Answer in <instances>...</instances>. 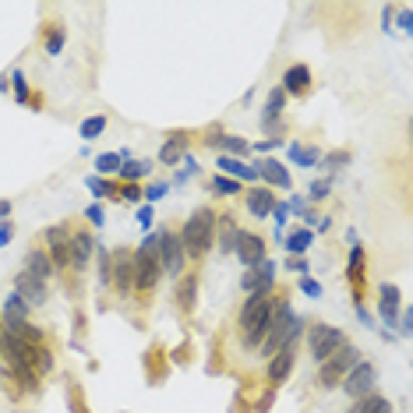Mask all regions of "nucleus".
<instances>
[{
    "label": "nucleus",
    "instance_id": "f257e3e1",
    "mask_svg": "<svg viewBox=\"0 0 413 413\" xmlns=\"http://www.w3.org/2000/svg\"><path fill=\"white\" fill-rule=\"evenodd\" d=\"M212 237H216V212L212 209H195L191 219L184 223V233H181V247L188 258H205L209 247H212Z\"/></svg>",
    "mask_w": 413,
    "mask_h": 413
},
{
    "label": "nucleus",
    "instance_id": "f03ea898",
    "mask_svg": "<svg viewBox=\"0 0 413 413\" xmlns=\"http://www.w3.org/2000/svg\"><path fill=\"white\" fill-rule=\"evenodd\" d=\"M269 314H272V300L269 297H247L244 311H240V340L247 350L262 346L265 328H269Z\"/></svg>",
    "mask_w": 413,
    "mask_h": 413
},
{
    "label": "nucleus",
    "instance_id": "7ed1b4c3",
    "mask_svg": "<svg viewBox=\"0 0 413 413\" xmlns=\"http://www.w3.org/2000/svg\"><path fill=\"white\" fill-rule=\"evenodd\" d=\"M357 364H360V350L346 343V346H340L332 357H328V360L321 364V374H318V378H321V385H325V388H332V385H336V382H343V378H346Z\"/></svg>",
    "mask_w": 413,
    "mask_h": 413
},
{
    "label": "nucleus",
    "instance_id": "20e7f679",
    "mask_svg": "<svg viewBox=\"0 0 413 413\" xmlns=\"http://www.w3.org/2000/svg\"><path fill=\"white\" fill-rule=\"evenodd\" d=\"M307 346H311V357L314 360H328L340 346H346V336H343V328H336V325H311V336H307Z\"/></svg>",
    "mask_w": 413,
    "mask_h": 413
},
{
    "label": "nucleus",
    "instance_id": "39448f33",
    "mask_svg": "<svg viewBox=\"0 0 413 413\" xmlns=\"http://www.w3.org/2000/svg\"><path fill=\"white\" fill-rule=\"evenodd\" d=\"M113 255V276H110V286L120 293V297H127V293H134V251H110Z\"/></svg>",
    "mask_w": 413,
    "mask_h": 413
},
{
    "label": "nucleus",
    "instance_id": "423d86ee",
    "mask_svg": "<svg viewBox=\"0 0 413 413\" xmlns=\"http://www.w3.org/2000/svg\"><path fill=\"white\" fill-rule=\"evenodd\" d=\"M374 378H378V371H374V364H368V360H360L346 378H343V392L350 396V399H364V396H371V388H374Z\"/></svg>",
    "mask_w": 413,
    "mask_h": 413
},
{
    "label": "nucleus",
    "instance_id": "0eeeda50",
    "mask_svg": "<svg viewBox=\"0 0 413 413\" xmlns=\"http://www.w3.org/2000/svg\"><path fill=\"white\" fill-rule=\"evenodd\" d=\"M67 247H71V269H89V262H92V255H96V240H92V233L89 230H74L71 237H67Z\"/></svg>",
    "mask_w": 413,
    "mask_h": 413
},
{
    "label": "nucleus",
    "instance_id": "6e6552de",
    "mask_svg": "<svg viewBox=\"0 0 413 413\" xmlns=\"http://www.w3.org/2000/svg\"><path fill=\"white\" fill-rule=\"evenodd\" d=\"M184 247H181V237L177 233H167V240H162V255H159V272H167V276H181L184 272Z\"/></svg>",
    "mask_w": 413,
    "mask_h": 413
},
{
    "label": "nucleus",
    "instance_id": "1a4fd4ad",
    "mask_svg": "<svg viewBox=\"0 0 413 413\" xmlns=\"http://www.w3.org/2000/svg\"><path fill=\"white\" fill-rule=\"evenodd\" d=\"M233 251H237V258L244 262V269H258V265L265 262V240H262L258 233H240Z\"/></svg>",
    "mask_w": 413,
    "mask_h": 413
},
{
    "label": "nucleus",
    "instance_id": "9d476101",
    "mask_svg": "<svg viewBox=\"0 0 413 413\" xmlns=\"http://www.w3.org/2000/svg\"><path fill=\"white\" fill-rule=\"evenodd\" d=\"M67 230L64 226H53V230H46V258H50V265L53 269H67L71 265V247H67Z\"/></svg>",
    "mask_w": 413,
    "mask_h": 413
},
{
    "label": "nucleus",
    "instance_id": "9b49d317",
    "mask_svg": "<svg viewBox=\"0 0 413 413\" xmlns=\"http://www.w3.org/2000/svg\"><path fill=\"white\" fill-rule=\"evenodd\" d=\"M159 262H152L148 255L134 251V293H148L155 283H159Z\"/></svg>",
    "mask_w": 413,
    "mask_h": 413
},
{
    "label": "nucleus",
    "instance_id": "f8f14e48",
    "mask_svg": "<svg viewBox=\"0 0 413 413\" xmlns=\"http://www.w3.org/2000/svg\"><path fill=\"white\" fill-rule=\"evenodd\" d=\"M15 293H18L25 304H43V300H46V283L36 279V276H29V272L22 269L18 279H15Z\"/></svg>",
    "mask_w": 413,
    "mask_h": 413
},
{
    "label": "nucleus",
    "instance_id": "ddd939ff",
    "mask_svg": "<svg viewBox=\"0 0 413 413\" xmlns=\"http://www.w3.org/2000/svg\"><path fill=\"white\" fill-rule=\"evenodd\" d=\"M311 89V71L304 64H293L286 74H283V92L286 96H304Z\"/></svg>",
    "mask_w": 413,
    "mask_h": 413
},
{
    "label": "nucleus",
    "instance_id": "4468645a",
    "mask_svg": "<svg viewBox=\"0 0 413 413\" xmlns=\"http://www.w3.org/2000/svg\"><path fill=\"white\" fill-rule=\"evenodd\" d=\"M25 272L36 276V279H43V283L53 279V265H50V258H46L43 247H32V251L25 255Z\"/></svg>",
    "mask_w": 413,
    "mask_h": 413
},
{
    "label": "nucleus",
    "instance_id": "2eb2a0df",
    "mask_svg": "<svg viewBox=\"0 0 413 413\" xmlns=\"http://www.w3.org/2000/svg\"><path fill=\"white\" fill-rule=\"evenodd\" d=\"M25 321H29V304L18 293H11L8 304H4V328H11V332H15V328H22Z\"/></svg>",
    "mask_w": 413,
    "mask_h": 413
},
{
    "label": "nucleus",
    "instance_id": "dca6fc26",
    "mask_svg": "<svg viewBox=\"0 0 413 413\" xmlns=\"http://www.w3.org/2000/svg\"><path fill=\"white\" fill-rule=\"evenodd\" d=\"M272 205H276V195H272L269 188H255V191H247V209H251V216L265 219V216L272 212Z\"/></svg>",
    "mask_w": 413,
    "mask_h": 413
},
{
    "label": "nucleus",
    "instance_id": "f3484780",
    "mask_svg": "<svg viewBox=\"0 0 413 413\" xmlns=\"http://www.w3.org/2000/svg\"><path fill=\"white\" fill-rule=\"evenodd\" d=\"M195 300H198V276L191 272V276H184L181 286H177V307L191 314V311H195Z\"/></svg>",
    "mask_w": 413,
    "mask_h": 413
},
{
    "label": "nucleus",
    "instance_id": "a211bd4d",
    "mask_svg": "<svg viewBox=\"0 0 413 413\" xmlns=\"http://www.w3.org/2000/svg\"><path fill=\"white\" fill-rule=\"evenodd\" d=\"M258 177H265V181L276 184V188H290V174L283 170V162H276V159L258 162Z\"/></svg>",
    "mask_w": 413,
    "mask_h": 413
},
{
    "label": "nucleus",
    "instance_id": "6ab92c4d",
    "mask_svg": "<svg viewBox=\"0 0 413 413\" xmlns=\"http://www.w3.org/2000/svg\"><path fill=\"white\" fill-rule=\"evenodd\" d=\"M396 311H399V286L385 283V286H382V318H385L388 328L396 325Z\"/></svg>",
    "mask_w": 413,
    "mask_h": 413
},
{
    "label": "nucleus",
    "instance_id": "aec40b11",
    "mask_svg": "<svg viewBox=\"0 0 413 413\" xmlns=\"http://www.w3.org/2000/svg\"><path fill=\"white\" fill-rule=\"evenodd\" d=\"M184 148H188V134H174L167 145L159 148V159H162V167H174L177 159H184Z\"/></svg>",
    "mask_w": 413,
    "mask_h": 413
},
{
    "label": "nucleus",
    "instance_id": "412c9836",
    "mask_svg": "<svg viewBox=\"0 0 413 413\" xmlns=\"http://www.w3.org/2000/svg\"><path fill=\"white\" fill-rule=\"evenodd\" d=\"M290 368H293V350H283V354H272V364H269V382H286V374H290Z\"/></svg>",
    "mask_w": 413,
    "mask_h": 413
},
{
    "label": "nucleus",
    "instance_id": "4be33fe9",
    "mask_svg": "<svg viewBox=\"0 0 413 413\" xmlns=\"http://www.w3.org/2000/svg\"><path fill=\"white\" fill-rule=\"evenodd\" d=\"M350 413H392V402H388L385 396H378V392H371V396H364V399H357Z\"/></svg>",
    "mask_w": 413,
    "mask_h": 413
},
{
    "label": "nucleus",
    "instance_id": "5701e85b",
    "mask_svg": "<svg viewBox=\"0 0 413 413\" xmlns=\"http://www.w3.org/2000/svg\"><path fill=\"white\" fill-rule=\"evenodd\" d=\"M219 170H223V174H233V177L258 181V167H244V162H240V159H233V155H219Z\"/></svg>",
    "mask_w": 413,
    "mask_h": 413
},
{
    "label": "nucleus",
    "instance_id": "b1692460",
    "mask_svg": "<svg viewBox=\"0 0 413 413\" xmlns=\"http://www.w3.org/2000/svg\"><path fill=\"white\" fill-rule=\"evenodd\" d=\"M311 240H314V233L300 226V230H293V233L286 237V251H290L293 258H300V255L307 251V247H311Z\"/></svg>",
    "mask_w": 413,
    "mask_h": 413
},
{
    "label": "nucleus",
    "instance_id": "393cba45",
    "mask_svg": "<svg viewBox=\"0 0 413 413\" xmlns=\"http://www.w3.org/2000/svg\"><path fill=\"white\" fill-rule=\"evenodd\" d=\"M152 167H148V162L145 159H124V167L117 170L120 174V181H138V177H145Z\"/></svg>",
    "mask_w": 413,
    "mask_h": 413
},
{
    "label": "nucleus",
    "instance_id": "a878e982",
    "mask_svg": "<svg viewBox=\"0 0 413 413\" xmlns=\"http://www.w3.org/2000/svg\"><path fill=\"white\" fill-rule=\"evenodd\" d=\"M283 103H286V92H283V89H272V92H269V99H265V120H262L265 127L272 124V117H279V113H283Z\"/></svg>",
    "mask_w": 413,
    "mask_h": 413
},
{
    "label": "nucleus",
    "instance_id": "bb28decb",
    "mask_svg": "<svg viewBox=\"0 0 413 413\" xmlns=\"http://www.w3.org/2000/svg\"><path fill=\"white\" fill-rule=\"evenodd\" d=\"M162 240H167V230H162V233H148V237H145V244L138 247V251H141V255H148L152 262H159V255H162Z\"/></svg>",
    "mask_w": 413,
    "mask_h": 413
},
{
    "label": "nucleus",
    "instance_id": "cd10ccee",
    "mask_svg": "<svg viewBox=\"0 0 413 413\" xmlns=\"http://www.w3.org/2000/svg\"><path fill=\"white\" fill-rule=\"evenodd\" d=\"M103 131H106V113H96V117H89L85 124H81V138H85V141L99 138Z\"/></svg>",
    "mask_w": 413,
    "mask_h": 413
},
{
    "label": "nucleus",
    "instance_id": "c85d7f7f",
    "mask_svg": "<svg viewBox=\"0 0 413 413\" xmlns=\"http://www.w3.org/2000/svg\"><path fill=\"white\" fill-rule=\"evenodd\" d=\"M212 145H223L226 152H233V155H247V141L244 138H237V134H226V138H209Z\"/></svg>",
    "mask_w": 413,
    "mask_h": 413
},
{
    "label": "nucleus",
    "instance_id": "c756f323",
    "mask_svg": "<svg viewBox=\"0 0 413 413\" xmlns=\"http://www.w3.org/2000/svg\"><path fill=\"white\" fill-rule=\"evenodd\" d=\"M346 276H350L354 286H357L360 276H364V251H360V247H354V251H350V269H346Z\"/></svg>",
    "mask_w": 413,
    "mask_h": 413
},
{
    "label": "nucleus",
    "instance_id": "7c9ffc66",
    "mask_svg": "<svg viewBox=\"0 0 413 413\" xmlns=\"http://www.w3.org/2000/svg\"><path fill=\"white\" fill-rule=\"evenodd\" d=\"M64 39H67V36H64V25H53V29L46 32V53L57 57V53L64 50Z\"/></svg>",
    "mask_w": 413,
    "mask_h": 413
},
{
    "label": "nucleus",
    "instance_id": "2f4dec72",
    "mask_svg": "<svg viewBox=\"0 0 413 413\" xmlns=\"http://www.w3.org/2000/svg\"><path fill=\"white\" fill-rule=\"evenodd\" d=\"M96 170H99V174H117V170H120V155H117V152L96 155Z\"/></svg>",
    "mask_w": 413,
    "mask_h": 413
},
{
    "label": "nucleus",
    "instance_id": "473e14b6",
    "mask_svg": "<svg viewBox=\"0 0 413 413\" xmlns=\"http://www.w3.org/2000/svg\"><path fill=\"white\" fill-rule=\"evenodd\" d=\"M50 371H53V354L46 346H39L36 350V374H50Z\"/></svg>",
    "mask_w": 413,
    "mask_h": 413
},
{
    "label": "nucleus",
    "instance_id": "72a5a7b5",
    "mask_svg": "<svg viewBox=\"0 0 413 413\" xmlns=\"http://www.w3.org/2000/svg\"><path fill=\"white\" fill-rule=\"evenodd\" d=\"M212 191H216V195H237V191H240V184H237V181H230V177H223V174H219V177H216V181H212Z\"/></svg>",
    "mask_w": 413,
    "mask_h": 413
},
{
    "label": "nucleus",
    "instance_id": "f704fd0d",
    "mask_svg": "<svg viewBox=\"0 0 413 413\" xmlns=\"http://www.w3.org/2000/svg\"><path fill=\"white\" fill-rule=\"evenodd\" d=\"M170 195V184L162 181V184H148V191H141V198H148V202H159V198H167Z\"/></svg>",
    "mask_w": 413,
    "mask_h": 413
},
{
    "label": "nucleus",
    "instance_id": "c9c22d12",
    "mask_svg": "<svg viewBox=\"0 0 413 413\" xmlns=\"http://www.w3.org/2000/svg\"><path fill=\"white\" fill-rule=\"evenodd\" d=\"M11 81H15V99H18V103H25V99H29V85H25V74H22V71H15V74H11Z\"/></svg>",
    "mask_w": 413,
    "mask_h": 413
},
{
    "label": "nucleus",
    "instance_id": "e433bc0d",
    "mask_svg": "<svg viewBox=\"0 0 413 413\" xmlns=\"http://www.w3.org/2000/svg\"><path fill=\"white\" fill-rule=\"evenodd\" d=\"M89 188L96 191V198H106V195H117V188H113V184H106V181H99V177H92V181H89Z\"/></svg>",
    "mask_w": 413,
    "mask_h": 413
},
{
    "label": "nucleus",
    "instance_id": "4c0bfd02",
    "mask_svg": "<svg viewBox=\"0 0 413 413\" xmlns=\"http://www.w3.org/2000/svg\"><path fill=\"white\" fill-rule=\"evenodd\" d=\"M11 237H15V223H11V219H4V223H0V247H8V244H11Z\"/></svg>",
    "mask_w": 413,
    "mask_h": 413
},
{
    "label": "nucleus",
    "instance_id": "58836bf2",
    "mask_svg": "<svg viewBox=\"0 0 413 413\" xmlns=\"http://www.w3.org/2000/svg\"><path fill=\"white\" fill-rule=\"evenodd\" d=\"M328 191H332V184H328V181H314L311 184V198H328Z\"/></svg>",
    "mask_w": 413,
    "mask_h": 413
},
{
    "label": "nucleus",
    "instance_id": "ea45409f",
    "mask_svg": "<svg viewBox=\"0 0 413 413\" xmlns=\"http://www.w3.org/2000/svg\"><path fill=\"white\" fill-rule=\"evenodd\" d=\"M300 290H304V293H307V297H321V286H318V283H314V279H307V276H304V279H300Z\"/></svg>",
    "mask_w": 413,
    "mask_h": 413
},
{
    "label": "nucleus",
    "instance_id": "a19ab883",
    "mask_svg": "<svg viewBox=\"0 0 413 413\" xmlns=\"http://www.w3.org/2000/svg\"><path fill=\"white\" fill-rule=\"evenodd\" d=\"M85 219H92V226H103V209L99 205H89L85 209Z\"/></svg>",
    "mask_w": 413,
    "mask_h": 413
},
{
    "label": "nucleus",
    "instance_id": "79ce46f5",
    "mask_svg": "<svg viewBox=\"0 0 413 413\" xmlns=\"http://www.w3.org/2000/svg\"><path fill=\"white\" fill-rule=\"evenodd\" d=\"M120 195H124L127 202H141V188H138V184H127V188H124Z\"/></svg>",
    "mask_w": 413,
    "mask_h": 413
},
{
    "label": "nucleus",
    "instance_id": "37998d69",
    "mask_svg": "<svg viewBox=\"0 0 413 413\" xmlns=\"http://www.w3.org/2000/svg\"><path fill=\"white\" fill-rule=\"evenodd\" d=\"M290 269H293V272H300V276H307V269H311V265H307V258H290Z\"/></svg>",
    "mask_w": 413,
    "mask_h": 413
},
{
    "label": "nucleus",
    "instance_id": "c03bdc74",
    "mask_svg": "<svg viewBox=\"0 0 413 413\" xmlns=\"http://www.w3.org/2000/svg\"><path fill=\"white\" fill-rule=\"evenodd\" d=\"M325 162H328V167H332V162H336V167H343V162H350V152H336V155H328Z\"/></svg>",
    "mask_w": 413,
    "mask_h": 413
},
{
    "label": "nucleus",
    "instance_id": "a18cd8bd",
    "mask_svg": "<svg viewBox=\"0 0 413 413\" xmlns=\"http://www.w3.org/2000/svg\"><path fill=\"white\" fill-rule=\"evenodd\" d=\"M8 216H11V202L0 198V219H8Z\"/></svg>",
    "mask_w": 413,
    "mask_h": 413
},
{
    "label": "nucleus",
    "instance_id": "49530a36",
    "mask_svg": "<svg viewBox=\"0 0 413 413\" xmlns=\"http://www.w3.org/2000/svg\"><path fill=\"white\" fill-rule=\"evenodd\" d=\"M138 219H141V226H152V212H148V209H141Z\"/></svg>",
    "mask_w": 413,
    "mask_h": 413
}]
</instances>
